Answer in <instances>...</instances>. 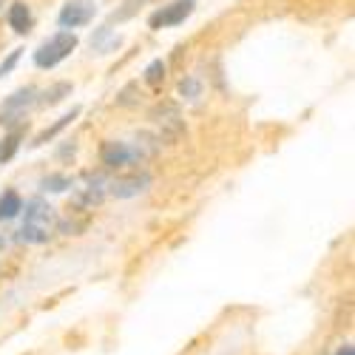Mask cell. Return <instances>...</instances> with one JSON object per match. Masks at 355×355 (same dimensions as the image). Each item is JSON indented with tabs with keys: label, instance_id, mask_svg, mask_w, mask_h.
I'll list each match as a JSON object with an SVG mask.
<instances>
[{
	"label": "cell",
	"instance_id": "obj_1",
	"mask_svg": "<svg viewBox=\"0 0 355 355\" xmlns=\"http://www.w3.org/2000/svg\"><path fill=\"white\" fill-rule=\"evenodd\" d=\"M23 227H20V242L26 245H46L49 236L57 230V214L49 202L43 199H28L23 205Z\"/></svg>",
	"mask_w": 355,
	"mask_h": 355
},
{
	"label": "cell",
	"instance_id": "obj_2",
	"mask_svg": "<svg viewBox=\"0 0 355 355\" xmlns=\"http://www.w3.org/2000/svg\"><path fill=\"white\" fill-rule=\"evenodd\" d=\"M77 35L74 32H57V35H51L46 43H40V49L35 51V66L37 69H57L60 66L66 57H71V51L77 49Z\"/></svg>",
	"mask_w": 355,
	"mask_h": 355
},
{
	"label": "cell",
	"instance_id": "obj_3",
	"mask_svg": "<svg viewBox=\"0 0 355 355\" xmlns=\"http://www.w3.org/2000/svg\"><path fill=\"white\" fill-rule=\"evenodd\" d=\"M37 88L35 85H23V88H17L15 94H9L6 100H3V105H0V125H17L23 116H26V111L32 108L37 100Z\"/></svg>",
	"mask_w": 355,
	"mask_h": 355
},
{
	"label": "cell",
	"instance_id": "obj_4",
	"mask_svg": "<svg viewBox=\"0 0 355 355\" xmlns=\"http://www.w3.org/2000/svg\"><path fill=\"white\" fill-rule=\"evenodd\" d=\"M196 9V0H171L168 6L157 9L151 17H148V26L154 28V32H159V28H173L185 23Z\"/></svg>",
	"mask_w": 355,
	"mask_h": 355
},
{
	"label": "cell",
	"instance_id": "obj_5",
	"mask_svg": "<svg viewBox=\"0 0 355 355\" xmlns=\"http://www.w3.org/2000/svg\"><path fill=\"white\" fill-rule=\"evenodd\" d=\"M94 15H97L94 0H69V3L60 9V15H57V23H60L66 32H71V28L88 26L94 20Z\"/></svg>",
	"mask_w": 355,
	"mask_h": 355
},
{
	"label": "cell",
	"instance_id": "obj_6",
	"mask_svg": "<svg viewBox=\"0 0 355 355\" xmlns=\"http://www.w3.org/2000/svg\"><path fill=\"white\" fill-rule=\"evenodd\" d=\"M100 162L108 168V171H116V168H125V165H134L137 162V154L128 142H120V139H105L100 145Z\"/></svg>",
	"mask_w": 355,
	"mask_h": 355
},
{
	"label": "cell",
	"instance_id": "obj_7",
	"mask_svg": "<svg viewBox=\"0 0 355 355\" xmlns=\"http://www.w3.org/2000/svg\"><path fill=\"white\" fill-rule=\"evenodd\" d=\"M105 188H108L105 176H100V173H88L85 180H83V188H77V196H74L77 208H83V211L97 208V205L103 202V196H105Z\"/></svg>",
	"mask_w": 355,
	"mask_h": 355
},
{
	"label": "cell",
	"instance_id": "obj_8",
	"mask_svg": "<svg viewBox=\"0 0 355 355\" xmlns=\"http://www.w3.org/2000/svg\"><path fill=\"white\" fill-rule=\"evenodd\" d=\"M108 188H111V196H116V199H134V196H139V193H145L148 188H151V173L137 171V173L120 176V180L108 182Z\"/></svg>",
	"mask_w": 355,
	"mask_h": 355
},
{
	"label": "cell",
	"instance_id": "obj_9",
	"mask_svg": "<svg viewBox=\"0 0 355 355\" xmlns=\"http://www.w3.org/2000/svg\"><path fill=\"white\" fill-rule=\"evenodd\" d=\"M151 120L157 125L165 128H173V134H182V116H180V108H176L173 103H157L154 111H151Z\"/></svg>",
	"mask_w": 355,
	"mask_h": 355
},
{
	"label": "cell",
	"instance_id": "obj_10",
	"mask_svg": "<svg viewBox=\"0 0 355 355\" xmlns=\"http://www.w3.org/2000/svg\"><path fill=\"white\" fill-rule=\"evenodd\" d=\"M6 20H9V28L15 35H28L32 32V9H28L23 0H17V3H12L9 6V12H6Z\"/></svg>",
	"mask_w": 355,
	"mask_h": 355
},
{
	"label": "cell",
	"instance_id": "obj_11",
	"mask_svg": "<svg viewBox=\"0 0 355 355\" xmlns=\"http://www.w3.org/2000/svg\"><path fill=\"white\" fill-rule=\"evenodd\" d=\"M77 116H80V105H74V108H71L69 114H63V116H60V120H57V123H54L51 128H46V131H40V134L35 137V142H32V145H35V148H40V145H46L49 139H54V137H57V134H60L63 128H69V125H71V123L77 120Z\"/></svg>",
	"mask_w": 355,
	"mask_h": 355
},
{
	"label": "cell",
	"instance_id": "obj_12",
	"mask_svg": "<svg viewBox=\"0 0 355 355\" xmlns=\"http://www.w3.org/2000/svg\"><path fill=\"white\" fill-rule=\"evenodd\" d=\"M20 211H23V199H20V193H17V191H6V193H0V222L15 219Z\"/></svg>",
	"mask_w": 355,
	"mask_h": 355
},
{
	"label": "cell",
	"instance_id": "obj_13",
	"mask_svg": "<svg viewBox=\"0 0 355 355\" xmlns=\"http://www.w3.org/2000/svg\"><path fill=\"white\" fill-rule=\"evenodd\" d=\"M66 97H71V83H54L51 88H46L37 103L40 105H57V103H63Z\"/></svg>",
	"mask_w": 355,
	"mask_h": 355
},
{
	"label": "cell",
	"instance_id": "obj_14",
	"mask_svg": "<svg viewBox=\"0 0 355 355\" xmlns=\"http://www.w3.org/2000/svg\"><path fill=\"white\" fill-rule=\"evenodd\" d=\"M71 188V180L66 173H49L40 180V191H51V193H63Z\"/></svg>",
	"mask_w": 355,
	"mask_h": 355
},
{
	"label": "cell",
	"instance_id": "obj_15",
	"mask_svg": "<svg viewBox=\"0 0 355 355\" xmlns=\"http://www.w3.org/2000/svg\"><path fill=\"white\" fill-rule=\"evenodd\" d=\"M165 71H168V63L165 60H151L145 66V83L148 85H162V80H165Z\"/></svg>",
	"mask_w": 355,
	"mask_h": 355
},
{
	"label": "cell",
	"instance_id": "obj_16",
	"mask_svg": "<svg viewBox=\"0 0 355 355\" xmlns=\"http://www.w3.org/2000/svg\"><path fill=\"white\" fill-rule=\"evenodd\" d=\"M20 137H23V131H20V128H15V131H12V134H9L6 139H3L6 145H3V148H0V162H9V159L15 157V151H17V145H20Z\"/></svg>",
	"mask_w": 355,
	"mask_h": 355
},
{
	"label": "cell",
	"instance_id": "obj_17",
	"mask_svg": "<svg viewBox=\"0 0 355 355\" xmlns=\"http://www.w3.org/2000/svg\"><path fill=\"white\" fill-rule=\"evenodd\" d=\"M180 94H182L185 100H196V97L202 94V85H199V80H193V77H185V80L180 83Z\"/></svg>",
	"mask_w": 355,
	"mask_h": 355
},
{
	"label": "cell",
	"instance_id": "obj_18",
	"mask_svg": "<svg viewBox=\"0 0 355 355\" xmlns=\"http://www.w3.org/2000/svg\"><path fill=\"white\" fill-rule=\"evenodd\" d=\"M20 51L23 49H15V51H9V57H6V60L3 63H0V80H3L15 66H17V60H20Z\"/></svg>",
	"mask_w": 355,
	"mask_h": 355
},
{
	"label": "cell",
	"instance_id": "obj_19",
	"mask_svg": "<svg viewBox=\"0 0 355 355\" xmlns=\"http://www.w3.org/2000/svg\"><path fill=\"white\" fill-rule=\"evenodd\" d=\"M142 3V0H125V9H120V12H114V20H128L134 12H137V6Z\"/></svg>",
	"mask_w": 355,
	"mask_h": 355
},
{
	"label": "cell",
	"instance_id": "obj_20",
	"mask_svg": "<svg viewBox=\"0 0 355 355\" xmlns=\"http://www.w3.org/2000/svg\"><path fill=\"white\" fill-rule=\"evenodd\" d=\"M336 355H355V349H352V344H344V347H341Z\"/></svg>",
	"mask_w": 355,
	"mask_h": 355
},
{
	"label": "cell",
	"instance_id": "obj_21",
	"mask_svg": "<svg viewBox=\"0 0 355 355\" xmlns=\"http://www.w3.org/2000/svg\"><path fill=\"white\" fill-rule=\"evenodd\" d=\"M0 6H3V0H0Z\"/></svg>",
	"mask_w": 355,
	"mask_h": 355
}]
</instances>
